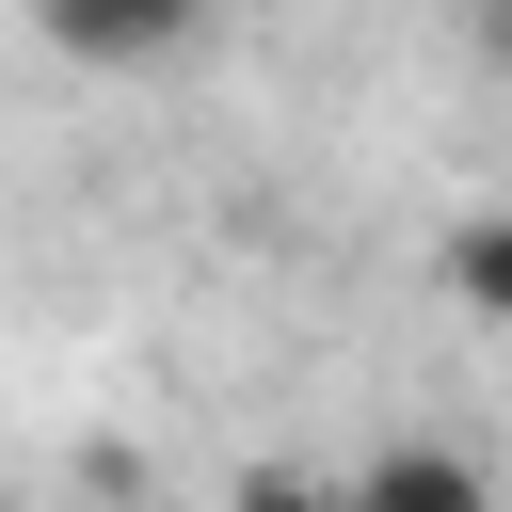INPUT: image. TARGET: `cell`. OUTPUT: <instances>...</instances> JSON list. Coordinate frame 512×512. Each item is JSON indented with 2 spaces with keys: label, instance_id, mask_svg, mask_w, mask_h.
<instances>
[{
  "label": "cell",
  "instance_id": "277c9868",
  "mask_svg": "<svg viewBox=\"0 0 512 512\" xmlns=\"http://www.w3.org/2000/svg\"><path fill=\"white\" fill-rule=\"evenodd\" d=\"M464 32H480V64L512 80V0H464Z\"/></svg>",
  "mask_w": 512,
  "mask_h": 512
},
{
  "label": "cell",
  "instance_id": "6da1fadb",
  "mask_svg": "<svg viewBox=\"0 0 512 512\" xmlns=\"http://www.w3.org/2000/svg\"><path fill=\"white\" fill-rule=\"evenodd\" d=\"M32 32L64 64H96V80H128V64H176L208 32V0H32Z\"/></svg>",
  "mask_w": 512,
  "mask_h": 512
},
{
  "label": "cell",
  "instance_id": "7a4b0ae2",
  "mask_svg": "<svg viewBox=\"0 0 512 512\" xmlns=\"http://www.w3.org/2000/svg\"><path fill=\"white\" fill-rule=\"evenodd\" d=\"M352 496H368V512H480V496H496V464H480V448H368V464H352Z\"/></svg>",
  "mask_w": 512,
  "mask_h": 512
},
{
  "label": "cell",
  "instance_id": "3957f363",
  "mask_svg": "<svg viewBox=\"0 0 512 512\" xmlns=\"http://www.w3.org/2000/svg\"><path fill=\"white\" fill-rule=\"evenodd\" d=\"M448 304H464V320H512V208L448 224Z\"/></svg>",
  "mask_w": 512,
  "mask_h": 512
}]
</instances>
